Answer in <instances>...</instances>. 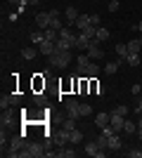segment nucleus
I'll return each instance as SVG.
<instances>
[{"mask_svg": "<svg viewBox=\"0 0 142 158\" xmlns=\"http://www.w3.org/2000/svg\"><path fill=\"white\" fill-rule=\"evenodd\" d=\"M47 64L52 69H67L71 64V52H64V50H54L50 57H47Z\"/></svg>", "mask_w": 142, "mask_h": 158, "instance_id": "f257e3e1", "label": "nucleus"}, {"mask_svg": "<svg viewBox=\"0 0 142 158\" xmlns=\"http://www.w3.org/2000/svg\"><path fill=\"white\" fill-rule=\"evenodd\" d=\"M52 137V144H57V146H67V144H71V130H57L54 135H50Z\"/></svg>", "mask_w": 142, "mask_h": 158, "instance_id": "f03ea898", "label": "nucleus"}, {"mask_svg": "<svg viewBox=\"0 0 142 158\" xmlns=\"http://www.w3.org/2000/svg\"><path fill=\"white\" fill-rule=\"evenodd\" d=\"M64 111H67V116H71V118H81V102L78 99H67L64 102Z\"/></svg>", "mask_w": 142, "mask_h": 158, "instance_id": "7ed1b4c3", "label": "nucleus"}, {"mask_svg": "<svg viewBox=\"0 0 142 158\" xmlns=\"http://www.w3.org/2000/svg\"><path fill=\"white\" fill-rule=\"evenodd\" d=\"M83 151L88 153V156H93V158H104V156H107V149L97 146V142H95V139L85 144V149H83Z\"/></svg>", "mask_w": 142, "mask_h": 158, "instance_id": "20e7f679", "label": "nucleus"}, {"mask_svg": "<svg viewBox=\"0 0 142 158\" xmlns=\"http://www.w3.org/2000/svg\"><path fill=\"white\" fill-rule=\"evenodd\" d=\"M109 125L114 127L116 132H123V125H126V116H121V113L111 111V116H109Z\"/></svg>", "mask_w": 142, "mask_h": 158, "instance_id": "39448f33", "label": "nucleus"}, {"mask_svg": "<svg viewBox=\"0 0 142 158\" xmlns=\"http://www.w3.org/2000/svg\"><path fill=\"white\" fill-rule=\"evenodd\" d=\"M50 21H52L50 12H38L36 14V26H38V31H47V28H50Z\"/></svg>", "mask_w": 142, "mask_h": 158, "instance_id": "423d86ee", "label": "nucleus"}, {"mask_svg": "<svg viewBox=\"0 0 142 158\" xmlns=\"http://www.w3.org/2000/svg\"><path fill=\"white\" fill-rule=\"evenodd\" d=\"M28 153H31V158H43L47 153V146L38 144V142H28Z\"/></svg>", "mask_w": 142, "mask_h": 158, "instance_id": "0eeeda50", "label": "nucleus"}, {"mask_svg": "<svg viewBox=\"0 0 142 158\" xmlns=\"http://www.w3.org/2000/svg\"><path fill=\"white\" fill-rule=\"evenodd\" d=\"M85 52H88V57H90L93 61H97V59H102V57H104V50L100 47V43H97V40H93V43H90V47L85 50Z\"/></svg>", "mask_w": 142, "mask_h": 158, "instance_id": "6e6552de", "label": "nucleus"}, {"mask_svg": "<svg viewBox=\"0 0 142 158\" xmlns=\"http://www.w3.org/2000/svg\"><path fill=\"white\" fill-rule=\"evenodd\" d=\"M81 14H78V10L76 7H67L64 10V21H67V26H76V19H78Z\"/></svg>", "mask_w": 142, "mask_h": 158, "instance_id": "1a4fd4ad", "label": "nucleus"}, {"mask_svg": "<svg viewBox=\"0 0 142 158\" xmlns=\"http://www.w3.org/2000/svg\"><path fill=\"white\" fill-rule=\"evenodd\" d=\"M54 50H57V43H52V40H43L41 45H38V52H41L43 57H50Z\"/></svg>", "mask_w": 142, "mask_h": 158, "instance_id": "9d476101", "label": "nucleus"}, {"mask_svg": "<svg viewBox=\"0 0 142 158\" xmlns=\"http://www.w3.org/2000/svg\"><path fill=\"white\" fill-rule=\"evenodd\" d=\"M90 43H93V38H88V35H85V33H78V35H76V47H78V50H88L90 47Z\"/></svg>", "mask_w": 142, "mask_h": 158, "instance_id": "9b49d317", "label": "nucleus"}, {"mask_svg": "<svg viewBox=\"0 0 142 158\" xmlns=\"http://www.w3.org/2000/svg\"><path fill=\"white\" fill-rule=\"evenodd\" d=\"M97 73H100V64H97V61H90V64L85 66V71H83V76H88V78H95Z\"/></svg>", "mask_w": 142, "mask_h": 158, "instance_id": "f8f14e48", "label": "nucleus"}, {"mask_svg": "<svg viewBox=\"0 0 142 158\" xmlns=\"http://www.w3.org/2000/svg\"><path fill=\"white\" fill-rule=\"evenodd\" d=\"M90 61H93V59L88 57V52L81 54V57H76V64H78V73H81V76H83V71H85V66H88Z\"/></svg>", "mask_w": 142, "mask_h": 158, "instance_id": "ddd939ff", "label": "nucleus"}, {"mask_svg": "<svg viewBox=\"0 0 142 158\" xmlns=\"http://www.w3.org/2000/svg\"><path fill=\"white\" fill-rule=\"evenodd\" d=\"M0 123H2V127H5V125H12V123H14V113L10 111V109H2V116H0Z\"/></svg>", "mask_w": 142, "mask_h": 158, "instance_id": "4468645a", "label": "nucleus"}, {"mask_svg": "<svg viewBox=\"0 0 142 158\" xmlns=\"http://www.w3.org/2000/svg\"><path fill=\"white\" fill-rule=\"evenodd\" d=\"M88 26H90V14H81V17L76 19V28H78V31H85Z\"/></svg>", "mask_w": 142, "mask_h": 158, "instance_id": "2eb2a0df", "label": "nucleus"}, {"mask_svg": "<svg viewBox=\"0 0 142 158\" xmlns=\"http://www.w3.org/2000/svg\"><path fill=\"white\" fill-rule=\"evenodd\" d=\"M121 137H118V135H111V137H109V146H107V149H109V151H118V149H121Z\"/></svg>", "mask_w": 142, "mask_h": 158, "instance_id": "dca6fc26", "label": "nucleus"}, {"mask_svg": "<svg viewBox=\"0 0 142 158\" xmlns=\"http://www.w3.org/2000/svg\"><path fill=\"white\" fill-rule=\"evenodd\" d=\"M109 116H111V113H97V116H95V125L100 127H104V125H109Z\"/></svg>", "mask_w": 142, "mask_h": 158, "instance_id": "f3484780", "label": "nucleus"}, {"mask_svg": "<svg viewBox=\"0 0 142 158\" xmlns=\"http://www.w3.org/2000/svg\"><path fill=\"white\" fill-rule=\"evenodd\" d=\"M76 151L71 146H59V151H57V158H74Z\"/></svg>", "mask_w": 142, "mask_h": 158, "instance_id": "a211bd4d", "label": "nucleus"}, {"mask_svg": "<svg viewBox=\"0 0 142 158\" xmlns=\"http://www.w3.org/2000/svg\"><path fill=\"white\" fill-rule=\"evenodd\" d=\"M116 54H118V61L121 59H126V57H128V43H118V45H116Z\"/></svg>", "mask_w": 142, "mask_h": 158, "instance_id": "6ab92c4d", "label": "nucleus"}, {"mask_svg": "<svg viewBox=\"0 0 142 158\" xmlns=\"http://www.w3.org/2000/svg\"><path fill=\"white\" fill-rule=\"evenodd\" d=\"M21 57H24L26 61H31V59L38 57V50H36V47H24V50H21Z\"/></svg>", "mask_w": 142, "mask_h": 158, "instance_id": "aec40b11", "label": "nucleus"}, {"mask_svg": "<svg viewBox=\"0 0 142 158\" xmlns=\"http://www.w3.org/2000/svg\"><path fill=\"white\" fill-rule=\"evenodd\" d=\"M62 127H64V130H76V118H71V116H62Z\"/></svg>", "mask_w": 142, "mask_h": 158, "instance_id": "412c9836", "label": "nucleus"}, {"mask_svg": "<svg viewBox=\"0 0 142 158\" xmlns=\"http://www.w3.org/2000/svg\"><path fill=\"white\" fill-rule=\"evenodd\" d=\"M90 90H93V94H97V97H104V85H100L97 80H90Z\"/></svg>", "mask_w": 142, "mask_h": 158, "instance_id": "4be33fe9", "label": "nucleus"}, {"mask_svg": "<svg viewBox=\"0 0 142 158\" xmlns=\"http://www.w3.org/2000/svg\"><path fill=\"white\" fill-rule=\"evenodd\" d=\"M28 40H31L33 45H41L43 40H45V33H43V31H33L31 35H28Z\"/></svg>", "mask_w": 142, "mask_h": 158, "instance_id": "5701e85b", "label": "nucleus"}, {"mask_svg": "<svg viewBox=\"0 0 142 158\" xmlns=\"http://www.w3.org/2000/svg\"><path fill=\"white\" fill-rule=\"evenodd\" d=\"M95 40H97V43H104V40H109V28L100 26V28H97V35H95Z\"/></svg>", "mask_w": 142, "mask_h": 158, "instance_id": "b1692460", "label": "nucleus"}, {"mask_svg": "<svg viewBox=\"0 0 142 158\" xmlns=\"http://www.w3.org/2000/svg\"><path fill=\"white\" fill-rule=\"evenodd\" d=\"M43 33H45V40H52V43L59 40V31H54V28H47V31H43Z\"/></svg>", "mask_w": 142, "mask_h": 158, "instance_id": "393cba45", "label": "nucleus"}, {"mask_svg": "<svg viewBox=\"0 0 142 158\" xmlns=\"http://www.w3.org/2000/svg\"><path fill=\"white\" fill-rule=\"evenodd\" d=\"M126 61H128V66L137 69V66H140V54H133V52H130L128 57H126Z\"/></svg>", "mask_w": 142, "mask_h": 158, "instance_id": "a878e982", "label": "nucleus"}, {"mask_svg": "<svg viewBox=\"0 0 142 158\" xmlns=\"http://www.w3.org/2000/svg\"><path fill=\"white\" fill-rule=\"evenodd\" d=\"M116 71H118V61H109V64L104 66V73H107V76H114Z\"/></svg>", "mask_w": 142, "mask_h": 158, "instance_id": "bb28decb", "label": "nucleus"}, {"mask_svg": "<svg viewBox=\"0 0 142 158\" xmlns=\"http://www.w3.org/2000/svg\"><path fill=\"white\" fill-rule=\"evenodd\" d=\"M123 132H128V135H135V132H137V125L133 123V120H128V118H126V125H123Z\"/></svg>", "mask_w": 142, "mask_h": 158, "instance_id": "cd10ccee", "label": "nucleus"}, {"mask_svg": "<svg viewBox=\"0 0 142 158\" xmlns=\"http://www.w3.org/2000/svg\"><path fill=\"white\" fill-rule=\"evenodd\" d=\"M81 139H83V132L76 127V130H71V144H81Z\"/></svg>", "mask_w": 142, "mask_h": 158, "instance_id": "c85d7f7f", "label": "nucleus"}, {"mask_svg": "<svg viewBox=\"0 0 142 158\" xmlns=\"http://www.w3.org/2000/svg\"><path fill=\"white\" fill-rule=\"evenodd\" d=\"M140 38H137V40H130V43H128V52H133V54H137V52H140Z\"/></svg>", "mask_w": 142, "mask_h": 158, "instance_id": "c756f323", "label": "nucleus"}, {"mask_svg": "<svg viewBox=\"0 0 142 158\" xmlns=\"http://www.w3.org/2000/svg\"><path fill=\"white\" fill-rule=\"evenodd\" d=\"M93 113V106L85 104V102H81V118H85V116H90Z\"/></svg>", "mask_w": 142, "mask_h": 158, "instance_id": "7c9ffc66", "label": "nucleus"}, {"mask_svg": "<svg viewBox=\"0 0 142 158\" xmlns=\"http://www.w3.org/2000/svg\"><path fill=\"white\" fill-rule=\"evenodd\" d=\"M33 102H36V106H45L47 99H45V94H43V92H36L33 94Z\"/></svg>", "mask_w": 142, "mask_h": 158, "instance_id": "2f4dec72", "label": "nucleus"}, {"mask_svg": "<svg viewBox=\"0 0 142 158\" xmlns=\"http://www.w3.org/2000/svg\"><path fill=\"white\" fill-rule=\"evenodd\" d=\"M10 106H12V102H10V92H7L0 97V109H10Z\"/></svg>", "mask_w": 142, "mask_h": 158, "instance_id": "473e14b6", "label": "nucleus"}, {"mask_svg": "<svg viewBox=\"0 0 142 158\" xmlns=\"http://www.w3.org/2000/svg\"><path fill=\"white\" fill-rule=\"evenodd\" d=\"M50 28H54V31H62V28H64V24H62V19H59V17L50 21Z\"/></svg>", "mask_w": 142, "mask_h": 158, "instance_id": "72a5a7b5", "label": "nucleus"}, {"mask_svg": "<svg viewBox=\"0 0 142 158\" xmlns=\"http://www.w3.org/2000/svg\"><path fill=\"white\" fill-rule=\"evenodd\" d=\"M114 111H116V113H121V116H128V106H126V104H118Z\"/></svg>", "mask_w": 142, "mask_h": 158, "instance_id": "f704fd0d", "label": "nucleus"}, {"mask_svg": "<svg viewBox=\"0 0 142 158\" xmlns=\"http://www.w3.org/2000/svg\"><path fill=\"white\" fill-rule=\"evenodd\" d=\"M107 10L109 12H116V10H118V0H111V2L107 5Z\"/></svg>", "mask_w": 142, "mask_h": 158, "instance_id": "c9c22d12", "label": "nucleus"}, {"mask_svg": "<svg viewBox=\"0 0 142 158\" xmlns=\"http://www.w3.org/2000/svg\"><path fill=\"white\" fill-rule=\"evenodd\" d=\"M90 24H93V26H100V14H90Z\"/></svg>", "mask_w": 142, "mask_h": 158, "instance_id": "e433bc0d", "label": "nucleus"}, {"mask_svg": "<svg viewBox=\"0 0 142 158\" xmlns=\"http://www.w3.org/2000/svg\"><path fill=\"white\" fill-rule=\"evenodd\" d=\"M130 92H133V94L137 97V94L142 92V85H140V83H137V85H133V87H130Z\"/></svg>", "mask_w": 142, "mask_h": 158, "instance_id": "4c0bfd02", "label": "nucleus"}, {"mask_svg": "<svg viewBox=\"0 0 142 158\" xmlns=\"http://www.w3.org/2000/svg\"><path fill=\"white\" fill-rule=\"evenodd\" d=\"M10 102H12V104H17V102H19V94H17V92H10Z\"/></svg>", "mask_w": 142, "mask_h": 158, "instance_id": "58836bf2", "label": "nucleus"}, {"mask_svg": "<svg viewBox=\"0 0 142 158\" xmlns=\"http://www.w3.org/2000/svg\"><path fill=\"white\" fill-rule=\"evenodd\" d=\"M137 113H142V97L137 99Z\"/></svg>", "mask_w": 142, "mask_h": 158, "instance_id": "ea45409f", "label": "nucleus"}, {"mask_svg": "<svg viewBox=\"0 0 142 158\" xmlns=\"http://www.w3.org/2000/svg\"><path fill=\"white\" fill-rule=\"evenodd\" d=\"M135 28H137V31L142 33V19H140V21H137V24H135Z\"/></svg>", "mask_w": 142, "mask_h": 158, "instance_id": "a19ab883", "label": "nucleus"}, {"mask_svg": "<svg viewBox=\"0 0 142 158\" xmlns=\"http://www.w3.org/2000/svg\"><path fill=\"white\" fill-rule=\"evenodd\" d=\"M28 5H38V2H41V0H26Z\"/></svg>", "mask_w": 142, "mask_h": 158, "instance_id": "79ce46f5", "label": "nucleus"}, {"mask_svg": "<svg viewBox=\"0 0 142 158\" xmlns=\"http://www.w3.org/2000/svg\"><path fill=\"white\" fill-rule=\"evenodd\" d=\"M137 137H140V142H142V127H137Z\"/></svg>", "mask_w": 142, "mask_h": 158, "instance_id": "37998d69", "label": "nucleus"}, {"mask_svg": "<svg viewBox=\"0 0 142 158\" xmlns=\"http://www.w3.org/2000/svg\"><path fill=\"white\" fill-rule=\"evenodd\" d=\"M140 45H142V38H140Z\"/></svg>", "mask_w": 142, "mask_h": 158, "instance_id": "c03bdc74", "label": "nucleus"}]
</instances>
